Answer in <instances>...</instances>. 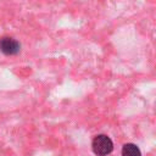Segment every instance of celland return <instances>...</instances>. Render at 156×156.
I'll list each match as a JSON object with an SVG mask.
<instances>
[{
	"instance_id": "6da1fadb",
	"label": "cell",
	"mask_w": 156,
	"mask_h": 156,
	"mask_svg": "<svg viewBox=\"0 0 156 156\" xmlns=\"http://www.w3.org/2000/svg\"><path fill=\"white\" fill-rule=\"evenodd\" d=\"M91 149L96 156H107L113 151V141L108 135L99 134L93 139Z\"/></svg>"
},
{
	"instance_id": "7a4b0ae2",
	"label": "cell",
	"mask_w": 156,
	"mask_h": 156,
	"mask_svg": "<svg viewBox=\"0 0 156 156\" xmlns=\"http://www.w3.org/2000/svg\"><path fill=\"white\" fill-rule=\"evenodd\" d=\"M21 45L12 37H2L0 38V51L6 56H13L20 52Z\"/></svg>"
},
{
	"instance_id": "3957f363",
	"label": "cell",
	"mask_w": 156,
	"mask_h": 156,
	"mask_svg": "<svg viewBox=\"0 0 156 156\" xmlns=\"http://www.w3.org/2000/svg\"><path fill=\"white\" fill-rule=\"evenodd\" d=\"M122 156H141V151L135 144L127 143L122 147Z\"/></svg>"
}]
</instances>
